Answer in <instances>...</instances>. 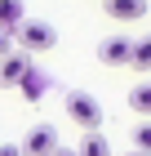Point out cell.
Masks as SVG:
<instances>
[{
	"label": "cell",
	"mask_w": 151,
	"mask_h": 156,
	"mask_svg": "<svg viewBox=\"0 0 151 156\" xmlns=\"http://www.w3.org/2000/svg\"><path fill=\"white\" fill-rule=\"evenodd\" d=\"M67 116L76 120L84 134H98V129H102V103H98L93 94H84V89H71V94H67Z\"/></svg>",
	"instance_id": "cell-1"
},
{
	"label": "cell",
	"mask_w": 151,
	"mask_h": 156,
	"mask_svg": "<svg viewBox=\"0 0 151 156\" xmlns=\"http://www.w3.org/2000/svg\"><path fill=\"white\" fill-rule=\"evenodd\" d=\"M18 45H22V54H45V49L58 45V27H53V23H36V18H27L22 31H18Z\"/></svg>",
	"instance_id": "cell-2"
},
{
	"label": "cell",
	"mask_w": 151,
	"mask_h": 156,
	"mask_svg": "<svg viewBox=\"0 0 151 156\" xmlns=\"http://www.w3.org/2000/svg\"><path fill=\"white\" fill-rule=\"evenodd\" d=\"M58 152V129L53 125H36L22 138V156H53Z\"/></svg>",
	"instance_id": "cell-3"
},
{
	"label": "cell",
	"mask_w": 151,
	"mask_h": 156,
	"mask_svg": "<svg viewBox=\"0 0 151 156\" xmlns=\"http://www.w3.org/2000/svg\"><path fill=\"white\" fill-rule=\"evenodd\" d=\"M31 72H36V67H31V54H22V49L9 54V58H0V85H18V89H22V80Z\"/></svg>",
	"instance_id": "cell-4"
},
{
	"label": "cell",
	"mask_w": 151,
	"mask_h": 156,
	"mask_svg": "<svg viewBox=\"0 0 151 156\" xmlns=\"http://www.w3.org/2000/svg\"><path fill=\"white\" fill-rule=\"evenodd\" d=\"M98 58H102L107 67H125V62L133 58V40L129 36H107L102 45H98Z\"/></svg>",
	"instance_id": "cell-5"
},
{
	"label": "cell",
	"mask_w": 151,
	"mask_h": 156,
	"mask_svg": "<svg viewBox=\"0 0 151 156\" xmlns=\"http://www.w3.org/2000/svg\"><path fill=\"white\" fill-rule=\"evenodd\" d=\"M102 9L116 23H138L142 13H147V0H102Z\"/></svg>",
	"instance_id": "cell-6"
},
{
	"label": "cell",
	"mask_w": 151,
	"mask_h": 156,
	"mask_svg": "<svg viewBox=\"0 0 151 156\" xmlns=\"http://www.w3.org/2000/svg\"><path fill=\"white\" fill-rule=\"evenodd\" d=\"M27 23V13H22V0H0V31L5 36H18Z\"/></svg>",
	"instance_id": "cell-7"
},
{
	"label": "cell",
	"mask_w": 151,
	"mask_h": 156,
	"mask_svg": "<svg viewBox=\"0 0 151 156\" xmlns=\"http://www.w3.org/2000/svg\"><path fill=\"white\" fill-rule=\"evenodd\" d=\"M129 107L138 112V116L151 120V80H142V85H133V89H129Z\"/></svg>",
	"instance_id": "cell-8"
},
{
	"label": "cell",
	"mask_w": 151,
	"mask_h": 156,
	"mask_svg": "<svg viewBox=\"0 0 151 156\" xmlns=\"http://www.w3.org/2000/svg\"><path fill=\"white\" fill-rule=\"evenodd\" d=\"M133 72H151V36H138L133 40V58H129Z\"/></svg>",
	"instance_id": "cell-9"
},
{
	"label": "cell",
	"mask_w": 151,
	"mask_h": 156,
	"mask_svg": "<svg viewBox=\"0 0 151 156\" xmlns=\"http://www.w3.org/2000/svg\"><path fill=\"white\" fill-rule=\"evenodd\" d=\"M80 156H111V147H107L102 134H84L80 138Z\"/></svg>",
	"instance_id": "cell-10"
},
{
	"label": "cell",
	"mask_w": 151,
	"mask_h": 156,
	"mask_svg": "<svg viewBox=\"0 0 151 156\" xmlns=\"http://www.w3.org/2000/svg\"><path fill=\"white\" fill-rule=\"evenodd\" d=\"M133 152H147L151 156V120H142L138 129H133Z\"/></svg>",
	"instance_id": "cell-11"
},
{
	"label": "cell",
	"mask_w": 151,
	"mask_h": 156,
	"mask_svg": "<svg viewBox=\"0 0 151 156\" xmlns=\"http://www.w3.org/2000/svg\"><path fill=\"white\" fill-rule=\"evenodd\" d=\"M22 98H27V103H36V98H40V76H27V80H22Z\"/></svg>",
	"instance_id": "cell-12"
},
{
	"label": "cell",
	"mask_w": 151,
	"mask_h": 156,
	"mask_svg": "<svg viewBox=\"0 0 151 156\" xmlns=\"http://www.w3.org/2000/svg\"><path fill=\"white\" fill-rule=\"evenodd\" d=\"M0 156H22V143H0Z\"/></svg>",
	"instance_id": "cell-13"
},
{
	"label": "cell",
	"mask_w": 151,
	"mask_h": 156,
	"mask_svg": "<svg viewBox=\"0 0 151 156\" xmlns=\"http://www.w3.org/2000/svg\"><path fill=\"white\" fill-rule=\"evenodd\" d=\"M13 49H9V36H5V31H0V58H9Z\"/></svg>",
	"instance_id": "cell-14"
},
{
	"label": "cell",
	"mask_w": 151,
	"mask_h": 156,
	"mask_svg": "<svg viewBox=\"0 0 151 156\" xmlns=\"http://www.w3.org/2000/svg\"><path fill=\"white\" fill-rule=\"evenodd\" d=\"M53 156H80V152H67V147H58V152H53Z\"/></svg>",
	"instance_id": "cell-15"
},
{
	"label": "cell",
	"mask_w": 151,
	"mask_h": 156,
	"mask_svg": "<svg viewBox=\"0 0 151 156\" xmlns=\"http://www.w3.org/2000/svg\"><path fill=\"white\" fill-rule=\"evenodd\" d=\"M125 156H147V152H125Z\"/></svg>",
	"instance_id": "cell-16"
}]
</instances>
